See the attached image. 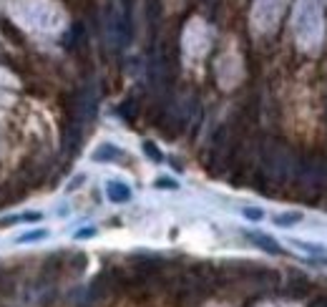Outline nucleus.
Segmentation results:
<instances>
[{
	"label": "nucleus",
	"instance_id": "obj_1",
	"mask_svg": "<svg viewBox=\"0 0 327 307\" xmlns=\"http://www.w3.org/2000/svg\"><path fill=\"white\" fill-rule=\"evenodd\" d=\"M312 290H315V285L310 282V277L297 275V272H292L289 280H287V285H284V295L292 297V300H302V297H307Z\"/></svg>",
	"mask_w": 327,
	"mask_h": 307
},
{
	"label": "nucleus",
	"instance_id": "obj_2",
	"mask_svg": "<svg viewBox=\"0 0 327 307\" xmlns=\"http://www.w3.org/2000/svg\"><path fill=\"white\" fill-rule=\"evenodd\" d=\"M252 242H257V247H262L264 252H269V254H282V249H279V244L269 237V234H262V232H249L247 234Z\"/></svg>",
	"mask_w": 327,
	"mask_h": 307
},
{
	"label": "nucleus",
	"instance_id": "obj_3",
	"mask_svg": "<svg viewBox=\"0 0 327 307\" xmlns=\"http://www.w3.org/2000/svg\"><path fill=\"white\" fill-rule=\"evenodd\" d=\"M108 199L116 202V204H124V202L131 199V189L126 184H121V181H111L108 184Z\"/></svg>",
	"mask_w": 327,
	"mask_h": 307
},
{
	"label": "nucleus",
	"instance_id": "obj_4",
	"mask_svg": "<svg viewBox=\"0 0 327 307\" xmlns=\"http://www.w3.org/2000/svg\"><path fill=\"white\" fill-rule=\"evenodd\" d=\"M93 159L96 161H114V159H124V151L116 149V146H111V144H103L101 149H96Z\"/></svg>",
	"mask_w": 327,
	"mask_h": 307
},
{
	"label": "nucleus",
	"instance_id": "obj_5",
	"mask_svg": "<svg viewBox=\"0 0 327 307\" xmlns=\"http://www.w3.org/2000/svg\"><path fill=\"white\" fill-rule=\"evenodd\" d=\"M300 219H302L300 212H287V214H277V217H274V222H277L279 227H292V224H297Z\"/></svg>",
	"mask_w": 327,
	"mask_h": 307
},
{
	"label": "nucleus",
	"instance_id": "obj_6",
	"mask_svg": "<svg viewBox=\"0 0 327 307\" xmlns=\"http://www.w3.org/2000/svg\"><path fill=\"white\" fill-rule=\"evenodd\" d=\"M143 151H146V156H149V159H154L156 164H159V161H164V154L159 151V149H156L151 141H146V144H143Z\"/></svg>",
	"mask_w": 327,
	"mask_h": 307
},
{
	"label": "nucleus",
	"instance_id": "obj_7",
	"mask_svg": "<svg viewBox=\"0 0 327 307\" xmlns=\"http://www.w3.org/2000/svg\"><path fill=\"white\" fill-rule=\"evenodd\" d=\"M46 237V232H28V234H23V237H18V242H35V239H43Z\"/></svg>",
	"mask_w": 327,
	"mask_h": 307
},
{
	"label": "nucleus",
	"instance_id": "obj_8",
	"mask_svg": "<svg viewBox=\"0 0 327 307\" xmlns=\"http://www.w3.org/2000/svg\"><path fill=\"white\" fill-rule=\"evenodd\" d=\"M156 186H159V189H176L179 184H176L174 179H166V176H164V179H156Z\"/></svg>",
	"mask_w": 327,
	"mask_h": 307
},
{
	"label": "nucleus",
	"instance_id": "obj_9",
	"mask_svg": "<svg viewBox=\"0 0 327 307\" xmlns=\"http://www.w3.org/2000/svg\"><path fill=\"white\" fill-rule=\"evenodd\" d=\"M244 217H247V219H255V222H260V219H262V212H260V209H249V207H247V209H244Z\"/></svg>",
	"mask_w": 327,
	"mask_h": 307
},
{
	"label": "nucleus",
	"instance_id": "obj_10",
	"mask_svg": "<svg viewBox=\"0 0 327 307\" xmlns=\"http://www.w3.org/2000/svg\"><path fill=\"white\" fill-rule=\"evenodd\" d=\"M310 307H327V295H320L317 300H312V305Z\"/></svg>",
	"mask_w": 327,
	"mask_h": 307
},
{
	"label": "nucleus",
	"instance_id": "obj_11",
	"mask_svg": "<svg viewBox=\"0 0 327 307\" xmlns=\"http://www.w3.org/2000/svg\"><path fill=\"white\" fill-rule=\"evenodd\" d=\"M93 234H96V229H81L76 237H78V239H83V237H93Z\"/></svg>",
	"mask_w": 327,
	"mask_h": 307
}]
</instances>
